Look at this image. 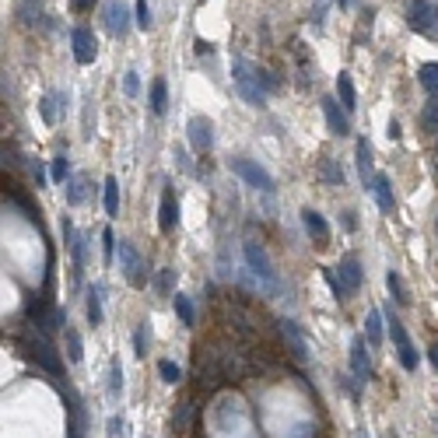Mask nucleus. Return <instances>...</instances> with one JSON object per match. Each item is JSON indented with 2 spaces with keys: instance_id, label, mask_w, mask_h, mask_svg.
<instances>
[{
  "instance_id": "f257e3e1",
  "label": "nucleus",
  "mask_w": 438,
  "mask_h": 438,
  "mask_svg": "<svg viewBox=\"0 0 438 438\" xmlns=\"http://www.w3.org/2000/svg\"><path fill=\"white\" fill-rule=\"evenodd\" d=\"M242 256H246V266L253 270V277L260 280V288L266 295H277L280 291V280H277V270H273V263L266 256V249H263L260 242H246L242 246Z\"/></svg>"
},
{
  "instance_id": "f03ea898",
  "label": "nucleus",
  "mask_w": 438,
  "mask_h": 438,
  "mask_svg": "<svg viewBox=\"0 0 438 438\" xmlns=\"http://www.w3.org/2000/svg\"><path fill=\"white\" fill-rule=\"evenodd\" d=\"M25 350H28V357L42 368V372H49V375H64V361H60V350L49 344V337L46 333H32L28 341H25Z\"/></svg>"
},
{
  "instance_id": "7ed1b4c3",
  "label": "nucleus",
  "mask_w": 438,
  "mask_h": 438,
  "mask_svg": "<svg viewBox=\"0 0 438 438\" xmlns=\"http://www.w3.org/2000/svg\"><path fill=\"white\" fill-rule=\"evenodd\" d=\"M407 21H410V28H414L418 35H425V39L438 42V7L432 4V0H410V7H407Z\"/></svg>"
},
{
  "instance_id": "20e7f679",
  "label": "nucleus",
  "mask_w": 438,
  "mask_h": 438,
  "mask_svg": "<svg viewBox=\"0 0 438 438\" xmlns=\"http://www.w3.org/2000/svg\"><path fill=\"white\" fill-rule=\"evenodd\" d=\"M232 81L239 88V95L249 102V105H263V88H260V71L246 60H235L232 64Z\"/></svg>"
},
{
  "instance_id": "39448f33",
  "label": "nucleus",
  "mask_w": 438,
  "mask_h": 438,
  "mask_svg": "<svg viewBox=\"0 0 438 438\" xmlns=\"http://www.w3.org/2000/svg\"><path fill=\"white\" fill-rule=\"evenodd\" d=\"M386 330H389V337H393V344H396V357H400V365H403L407 372H414V368H418V348H414L407 326H403L396 316H389Z\"/></svg>"
},
{
  "instance_id": "423d86ee",
  "label": "nucleus",
  "mask_w": 438,
  "mask_h": 438,
  "mask_svg": "<svg viewBox=\"0 0 438 438\" xmlns=\"http://www.w3.org/2000/svg\"><path fill=\"white\" fill-rule=\"evenodd\" d=\"M119 266H123V273H126V280L134 288L148 284V266L141 260V253L134 249V242H126V239H119Z\"/></svg>"
},
{
  "instance_id": "0eeeda50",
  "label": "nucleus",
  "mask_w": 438,
  "mask_h": 438,
  "mask_svg": "<svg viewBox=\"0 0 438 438\" xmlns=\"http://www.w3.org/2000/svg\"><path fill=\"white\" fill-rule=\"evenodd\" d=\"M232 169L239 172L242 182H249V186L260 189V193H270V189H273V175L266 172L263 165H256L253 158H232Z\"/></svg>"
},
{
  "instance_id": "6e6552de",
  "label": "nucleus",
  "mask_w": 438,
  "mask_h": 438,
  "mask_svg": "<svg viewBox=\"0 0 438 438\" xmlns=\"http://www.w3.org/2000/svg\"><path fill=\"white\" fill-rule=\"evenodd\" d=\"M186 137H189V148H196L200 155H207V151L214 148V123H211L207 116H189Z\"/></svg>"
},
{
  "instance_id": "1a4fd4ad",
  "label": "nucleus",
  "mask_w": 438,
  "mask_h": 438,
  "mask_svg": "<svg viewBox=\"0 0 438 438\" xmlns=\"http://www.w3.org/2000/svg\"><path fill=\"white\" fill-rule=\"evenodd\" d=\"M71 46H74V60L78 64H95V57H98V42H95V35H91V28L85 25H78L74 32H71Z\"/></svg>"
},
{
  "instance_id": "9d476101",
  "label": "nucleus",
  "mask_w": 438,
  "mask_h": 438,
  "mask_svg": "<svg viewBox=\"0 0 438 438\" xmlns=\"http://www.w3.org/2000/svg\"><path fill=\"white\" fill-rule=\"evenodd\" d=\"M337 277H341V284H344V291H348V295H357V291H361V284H365L361 260H357L354 253H348V256L341 260V266H337Z\"/></svg>"
},
{
  "instance_id": "9b49d317",
  "label": "nucleus",
  "mask_w": 438,
  "mask_h": 438,
  "mask_svg": "<svg viewBox=\"0 0 438 438\" xmlns=\"http://www.w3.org/2000/svg\"><path fill=\"white\" fill-rule=\"evenodd\" d=\"M350 372H354L357 382H368V379H372V357H368L365 337H354V341H350Z\"/></svg>"
},
{
  "instance_id": "f8f14e48",
  "label": "nucleus",
  "mask_w": 438,
  "mask_h": 438,
  "mask_svg": "<svg viewBox=\"0 0 438 438\" xmlns=\"http://www.w3.org/2000/svg\"><path fill=\"white\" fill-rule=\"evenodd\" d=\"M302 225H305V232H309V239H312V242H319V246H326V242H330V225H326V218H323L319 211L305 207V211H302Z\"/></svg>"
},
{
  "instance_id": "ddd939ff",
  "label": "nucleus",
  "mask_w": 438,
  "mask_h": 438,
  "mask_svg": "<svg viewBox=\"0 0 438 438\" xmlns=\"http://www.w3.org/2000/svg\"><path fill=\"white\" fill-rule=\"evenodd\" d=\"M179 225V203H175V189L165 186L162 189V203H158V228L162 232H172Z\"/></svg>"
},
{
  "instance_id": "4468645a",
  "label": "nucleus",
  "mask_w": 438,
  "mask_h": 438,
  "mask_svg": "<svg viewBox=\"0 0 438 438\" xmlns=\"http://www.w3.org/2000/svg\"><path fill=\"white\" fill-rule=\"evenodd\" d=\"M323 116H326V123H330V134H337V137H344L350 134V123H348V112L341 109V102L337 98H323Z\"/></svg>"
},
{
  "instance_id": "2eb2a0df",
  "label": "nucleus",
  "mask_w": 438,
  "mask_h": 438,
  "mask_svg": "<svg viewBox=\"0 0 438 438\" xmlns=\"http://www.w3.org/2000/svg\"><path fill=\"white\" fill-rule=\"evenodd\" d=\"M280 333H284V344H288V350H291L295 361H309V344H305L298 323H280Z\"/></svg>"
},
{
  "instance_id": "dca6fc26",
  "label": "nucleus",
  "mask_w": 438,
  "mask_h": 438,
  "mask_svg": "<svg viewBox=\"0 0 438 438\" xmlns=\"http://www.w3.org/2000/svg\"><path fill=\"white\" fill-rule=\"evenodd\" d=\"M354 158H357V175H361V186L372 193V182H375V175H372V144H368V141H357Z\"/></svg>"
},
{
  "instance_id": "f3484780",
  "label": "nucleus",
  "mask_w": 438,
  "mask_h": 438,
  "mask_svg": "<svg viewBox=\"0 0 438 438\" xmlns=\"http://www.w3.org/2000/svg\"><path fill=\"white\" fill-rule=\"evenodd\" d=\"M102 18H105V28H109L112 35H126V11H123L119 0H109L105 11H102Z\"/></svg>"
},
{
  "instance_id": "a211bd4d",
  "label": "nucleus",
  "mask_w": 438,
  "mask_h": 438,
  "mask_svg": "<svg viewBox=\"0 0 438 438\" xmlns=\"http://www.w3.org/2000/svg\"><path fill=\"white\" fill-rule=\"evenodd\" d=\"M372 193H375V203L389 214L393 207H396V196H393V182H389V175H375V182H372Z\"/></svg>"
},
{
  "instance_id": "6ab92c4d",
  "label": "nucleus",
  "mask_w": 438,
  "mask_h": 438,
  "mask_svg": "<svg viewBox=\"0 0 438 438\" xmlns=\"http://www.w3.org/2000/svg\"><path fill=\"white\" fill-rule=\"evenodd\" d=\"M382 326H386V316L372 305V309H368V316H365V341H372V348H379V344H382V333H386Z\"/></svg>"
},
{
  "instance_id": "aec40b11",
  "label": "nucleus",
  "mask_w": 438,
  "mask_h": 438,
  "mask_svg": "<svg viewBox=\"0 0 438 438\" xmlns=\"http://www.w3.org/2000/svg\"><path fill=\"white\" fill-rule=\"evenodd\" d=\"M337 102L344 105V112H354V109H357V91H354V81H350L348 71L337 74Z\"/></svg>"
},
{
  "instance_id": "412c9836",
  "label": "nucleus",
  "mask_w": 438,
  "mask_h": 438,
  "mask_svg": "<svg viewBox=\"0 0 438 438\" xmlns=\"http://www.w3.org/2000/svg\"><path fill=\"white\" fill-rule=\"evenodd\" d=\"M386 288H389V295H393V302L403 309V305H410V291H407V284L400 280V273L396 270H386Z\"/></svg>"
},
{
  "instance_id": "4be33fe9",
  "label": "nucleus",
  "mask_w": 438,
  "mask_h": 438,
  "mask_svg": "<svg viewBox=\"0 0 438 438\" xmlns=\"http://www.w3.org/2000/svg\"><path fill=\"white\" fill-rule=\"evenodd\" d=\"M102 203H105V214H109V218L119 214V182H116L112 175H109L105 186H102Z\"/></svg>"
},
{
  "instance_id": "5701e85b",
  "label": "nucleus",
  "mask_w": 438,
  "mask_h": 438,
  "mask_svg": "<svg viewBox=\"0 0 438 438\" xmlns=\"http://www.w3.org/2000/svg\"><path fill=\"white\" fill-rule=\"evenodd\" d=\"M64 344H67V361H71V365H81V357H85V344H81V337H78L74 326L64 330Z\"/></svg>"
},
{
  "instance_id": "b1692460",
  "label": "nucleus",
  "mask_w": 438,
  "mask_h": 438,
  "mask_svg": "<svg viewBox=\"0 0 438 438\" xmlns=\"http://www.w3.org/2000/svg\"><path fill=\"white\" fill-rule=\"evenodd\" d=\"M418 81H421V88H425L432 98H438V64H421V67H418Z\"/></svg>"
},
{
  "instance_id": "393cba45",
  "label": "nucleus",
  "mask_w": 438,
  "mask_h": 438,
  "mask_svg": "<svg viewBox=\"0 0 438 438\" xmlns=\"http://www.w3.org/2000/svg\"><path fill=\"white\" fill-rule=\"evenodd\" d=\"M85 312H88V319H91V326H98V323H102V288H88Z\"/></svg>"
},
{
  "instance_id": "a878e982",
  "label": "nucleus",
  "mask_w": 438,
  "mask_h": 438,
  "mask_svg": "<svg viewBox=\"0 0 438 438\" xmlns=\"http://www.w3.org/2000/svg\"><path fill=\"white\" fill-rule=\"evenodd\" d=\"M319 175H323V182H330V186H344V169H341L337 158H323V162H319Z\"/></svg>"
},
{
  "instance_id": "bb28decb",
  "label": "nucleus",
  "mask_w": 438,
  "mask_h": 438,
  "mask_svg": "<svg viewBox=\"0 0 438 438\" xmlns=\"http://www.w3.org/2000/svg\"><path fill=\"white\" fill-rule=\"evenodd\" d=\"M85 200H88L85 175H71V182H67V203H71V207H81Z\"/></svg>"
},
{
  "instance_id": "cd10ccee",
  "label": "nucleus",
  "mask_w": 438,
  "mask_h": 438,
  "mask_svg": "<svg viewBox=\"0 0 438 438\" xmlns=\"http://www.w3.org/2000/svg\"><path fill=\"white\" fill-rule=\"evenodd\" d=\"M165 105H169V88H165V81H155L151 85V112L165 116Z\"/></svg>"
},
{
  "instance_id": "c85d7f7f",
  "label": "nucleus",
  "mask_w": 438,
  "mask_h": 438,
  "mask_svg": "<svg viewBox=\"0 0 438 438\" xmlns=\"http://www.w3.org/2000/svg\"><path fill=\"white\" fill-rule=\"evenodd\" d=\"M123 396V368H119V361H112L109 365V400H119Z\"/></svg>"
},
{
  "instance_id": "c756f323",
  "label": "nucleus",
  "mask_w": 438,
  "mask_h": 438,
  "mask_svg": "<svg viewBox=\"0 0 438 438\" xmlns=\"http://www.w3.org/2000/svg\"><path fill=\"white\" fill-rule=\"evenodd\" d=\"M172 305H175V312H179V319H182V326H193V302L186 298V295H172Z\"/></svg>"
},
{
  "instance_id": "7c9ffc66",
  "label": "nucleus",
  "mask_w": 438,
  "mask_h": 438,
  "mask_svg": "<svg viewBox=\"0 0 438 438\" xmlns=\"http://www.w3.org/2000/svg\"><path fill=\"white\" fill-rule=\"evenodd\" d=\"M71 256H74V277H81L85 273V239L81 235L71 239Z\"/></svg>"
},
{
  "instance_id": "2f4dec72",
  "label": "nucleus",
  "mask_w": 438,
  "mask_h": 438,
  "mask_svg": "<svg viewBox=\"0 0 438 438\" xmlns=\"http://www.w3.org/2000/svg\"><path fill=\"white\" fill-rule=\"evenodd\" d=\"M49 179H53V182H64V179H71V158H67V155H57V158H53Z\"/></svg>"
},
{
  "instance_id": "473e14b6",
  "label": "nucleus",
  "mask_w": 438,
  "mask_h": 438,
  "mask_svg": "<svg viewBox=\"0 0 438 438\" xmlns=\"http://www.w3.org/2000/svg\"><path fill=\"white\" fill-rule=\"evenodd\" d=\"M134 18H137V28H141V32H148V28L155 25V21H151V7H148V0H137V4H134Z\"/></svg>"
},
{
  "instance_id": "72a5a7b5",
  "label": "nucleus",
  "mask_w": 438,
  "mask_h": 438,
  "mask_svg": "<svg viewBox=\"0 0 438 438\" xmlns=\"http://www.w3.org/2000/svg\"><path fill=\"white\" fill-rule=\"evenodd\" d=\"M112 256H116V235H112V228H105L102 232V263L112 266Z\"/></svg>"
},
{
  "instance_id": "f704fd0d",
  "label": "nucleus",
  "mask_w": 438,
  "mask_h": 438,
  "mask_svg": "<svg viewBox=\"0 0 438 438\" xmlns=\"http://www.w3.org/2000/svg\"><path fill=\"white\" fill-rule=\"evenodd\" d=\"M158 375H162V379H165V382H179V379H182V368H179V365H175V361H162V365H158Z\"/></svg>"
},
{
  "instance_id": "c9c22d12",
  "label": "nucleus",
  "mask_w": 438,
  "mask_h": 438,
  "mask_svg": "<svg viewBox=\"0 0 438 438\" xmlns=\"http://www.w3.org/2000/svg\"><path fill=\"white\" fill-rule=\"evenodd\" d=\"M186 428H189V407H179L172 418V432L175 435H186Z\"/></svg>"
},
{
  "instance_id": "e433bc0d",
  "label": "nucleus",
  "mask_w": 438,
  "mask_h": 438,
  "mask_svg": "<svg viewBox=\"0 0 438 438\" xmlns=\"http://www.w3.org/2000/svg\"><path fill=\"white\" fill-rule=\"evenodd\" d=\"M421 123H425L428 130H438V98H432V102L425 105V116H421Z\"/></svg>"
},
{
  "instance_id": "4c0bfd02",
  "label": "nucleus",
  "mask_w": 438,
  "mask_h": 438,
  "mask_svg": "<svg viewBox=\"0 0 438 438\" xmlns=\"http://www.w3.org/2000/svg\"><path fill=\"white\" fill-rule=\"evenodd\" d=\"M137 91H141V78H137L134 71H126V74H123V95H126V98H137Z\"/></svg>"
},
{
  "instance_id": "58836bf2",
  "label": "nucleus",
  "mask_w": 438,
  "mask_h": 438,
  "mask_svg": "<svg viewBox=\"0 0 438 438\" xmlns=\"http://www.w3.org/2000/svg\"><path fill=\"white\" fill-rule=\"evenodd\" d=\"M172 280H175V270L165 266V270H158V284H155V288H158L162 295H172Z\"/></svg>"
},
{
  "instance_id": "ea45409f",
  "label": "nucleus",
  "mask_w": 438,
  "mask_h": 438,
  "mask_svg": "<svg viewBox=\"0 0 438 438\" xmlns=\"http://www.w3.org/2000/svg\"><path fill=\"white\" fill-rule=\"evenodd\" d=\"M144 348H148V326L141 323V326L134 330V354H137V357H144Z\"/></svg>"
},
{
  "instance_id": "a19ab883",
  "label": "nucleus",
  "mask_w": 438,
  "mask_h": 438,
  "mask_svg": "<svg viewBox=\"0 0 438 438\" xmlns=\"http://www.w3.org/2000/svg\"><path fill=\"white\" fill-rule=\"evenodd\" d=\"M341 386L348 389V396H350V400H354V403L361 400V389H357V379H350V375H341Z\"/></svg>"
},
{
  "instance_id": "79ce46f5",
  "label": "nucleus",
  "mask_w": 438,
  "mask_h": 438,
  "mask_svg": "<svg viewBox=\"0 0 438 438\" xmlns=\"http://www.w3.org/2000/svg\"><path fill=\"white\" fill-rule=\"evenodd\" d=\"M42 119H46L49 126L57 123V109H53V95H46V98H42Z\"/></svg>"
},
{
  "instance_id": "37998d69",
  "label": "nucleus",
  "mask_w": 438,
  "mask_h": 438,
  "mask_svg": "<svg viewBox=\"0 0 438 438\" xmlns=\"http://www.w3.org/2000/svg\"><path fill=\"white\" fill-rule=\"evenodd\" d=\"M105 432H109V438H119V435H123V421H119V418H109Z\"/></svg>"
},
{
  "instance_id": "c03bdc74",
  "label": "nucleus",
  "mask_w": 438,
  "mask_h": 438,
  "mask_svg": "<svg viewBox=\"0 0 438 438\" xmlns=\"http://www.w3.org/2000/svg\"><path fill=\"white\" fill-rule=\"evenodd\" d=\"M91 7H95V0H71V11L74 14H88Z\"/></svg>"
},
{
  "instance_id": "a18cd8bd",
  "label": "nucleus",
  "mask_w": 438,
  "mask_h": 438,
  "mask_svg": "<svg viewBox=\"0 0 438 438\" xmlns=\"http://www.w3.org/2000/svg\"><path fill=\"white\" fill-rule=\"evenodd\" d=\"M211 49H214L211 42H203V39H196V53H200V57H203V53H211Z\"/></svg>"
},
{
  "instance_id": "49530a36",
  "label": "nucleus",
  "mask_w": 438,
  "mask_h": 438,
  "mask_svg": "<svg viewBox=\"0 0 438 438\" xmlns=\"http://www.w3.org/2000/svg\"><path fill=\"white\" fill-rule=\"evenodd\" d=\"M389 137L400 141V123H396V119H389Z\"/></svg>"
},
{
  "instance_id": "de8ad7c7",
  "label": "nucleus",
  "mask_w": 438,
  "mask_h": 438,
  "mask_svg": "<svg viewBox=\"0 0 438 438\" xmlns=\"http://www.w3.org/2000/svg\"><path fill=\"white\" fill-rule=\"evenodd\" d=\"M428 357H432V365H435V372H438V344H432V348H428Z\"/></svg>"
},
{
  "instance_id": "09e8293b",
  "label": "nucleus",
  "mask_w": 438,
  "mask_h": 438,
  "mask_svg": "<svg viewBox=\"0 0 438 438\" xmlns=\"http://www.w3.org/2000/svg\"><path fill=\"white\" fill-rule=\"evenodd\" d=\"M337 7H344V11H348V7H350V0H337Z\"/></svg>"
},
{
  "instance_id": "8fccbe9b",
  "label": "nucleus",
  "mask_w": 438,
  "mask_h": 438,
  "mask_svg": "<svg viewBox=\"0 0 438 438\" xmlns=\"http://www.w3.org/2000/svg\"><path fill=\"white\" fill-rule=\"evenodd\" d=\"M435 425H438V418H435Z\"/></svg>"
},
{
  "instance_id": "3c124183",
  "label": "nucleus",
  "mask_w": 438,
  "mask_h": 438,
  "mask_svg": "<svg viewBox=\"0 0 438 438\" xmlns=\"http://www.w3.org/2000/svg\"><path fill=\"white\" fill-rule=\"evenodd\" d=\"M144 438H148V435H144Z\"/></svg>"
},
{
  "instance_id": "603ef678",
  "label": "nucleus",
  "mask_w": 438,
  "mask_h": 438,
  "mask_svg": "<svg viewBox=\"0 0 438 438\" xmlns=\"http://www.w3.org/2000/svg\"><path fill=\"white\" fill-rule=\"evenodd\" d=\"M435 228H438V225H435Z\"/></svg>"
}]
</instances>
